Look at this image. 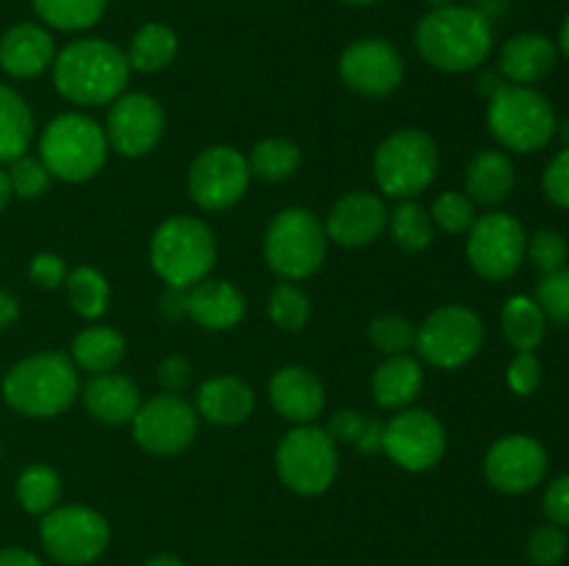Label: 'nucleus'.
<instances>
[{"instance_id": "1", "label": "nucleus", "mask_w": 569, "mask_h": 566, "mask_svg": "<svg viewBox=\"0 0 569 566\" xmlns=\"http://www.w3.org/2000/svg\"><path fill=\"white\" fill-rule=\"evenodd\" d=\"M417 50L442 72L478 70L495 48V28L481 9L439 6L420 20L415 33Z\"/></svg>"}, {"instance_id": "2", "label": "nucleus", "mask_w": 569, "mask_h": 566, "mask_svg": "<svg viewBox=\"0 0 569 566\" xmlns=\"http://www.w3.org/2000/svg\"><path fill=\"white\" fill-rule=\"evenodd\" d=\"M128 75V55L106 39H76L53 59L56 92L78 105L114 103Z\"/></svg>"}, {"instance_id": "3", "label": "nucleus", "mask_w": 569, "mask_h": 566, "mask_svg": "<svg viewBox=\"0 0 569 566\" xmlns=\"http://www.w3.org/2000/svg\"><path fill=\"white\" fill-rule=\"evenodd\" d=\"M81 394L78 366L61 353H37L17 361L3 377V400L31 420L59 416Z\"/></svg>"}, {"instance_id": "4", "label": "nucleus", "mask_w": 569, "mask_h": 566, "mask_svg": "<svg viewBox=\"0 0 569 566\" xmlns=\"http://www.w3.org/2000/svg\"><path fill=\"white\" fill-rule=\"evenodd\" d=\"M487 125L500 148L526 155L553 142L559 133V117L539 89L503 83L489 98Z\"/></svg>"}, {"instance_id": "5", "label": "nucleus", "mask_w": 569, "mask_h": 566, "mask_svg": "<svg viewBox=\"0 0 569 566\" xmlns=\"http://www.w3.org/2000/svg\"><path fill=\"white\" fill-rule=\"evenodd\" d=\"M217 261V239L194 216H170L150 239V264L170 289H192L206 281Z\"/></svg>"}, {"instance_id": "6", "label": "nucleus", "mask_w": 569, "mask_h": 566, "mask_svg": "<svg viewBox=\"0 0 569 566\" xmlns=\"http://www.w3.org/2000/svg\"><path fill=\"white\" fill-rule=\"evenodd\" d=\"M109 139L106 131L83 114H61L50 122L39 139V159L53 178L81 183L98 175L106 164Z\"/></svg>"}, {"instance_id": "7", "label": "nucleus", "mask_w": 569, "mask_h": 566, "mask_svg": "<svg viewBox=\"0 0 569 566\" xmlns=\"http://www.w3.org/2000/svg\"><path fill=\"white\" fill-rule=\"evenodd\" d=\"M439 170V148L420 128H403L378 144L372 172L383 194L395 200H415L426 192Z\"/></svg>"}, {"instance_id": "8", "label": "nucleus", "mask_w": 569, "mask_h": 566, "mask_svg": "<svg viewBox=\"0 0 569 566\" xmlns=\"http://www.w3.org/2000/svg\"><path fill=\"white\" fill-rule=\"evenodd\" d=\"M326 225L306 209H283L264 236V259L281 281H303L326 261Z\"/></svg>"}, {"instance_id": "9", "label": "nucleus", "mask_w": 569, "mask_h": 566, "mask_svg": "<svg viewBox=\"0 0 569 566\" xmlns=\"http://www.w3.org/2000/svg\"><path fill=\"white\" fill-rule=\"evenodd\" d=\"M278 477L287 488L303 497L328 492L337 481L339 449L326 427L298 425L281 438L276 449Z\"/></svg>"}, {"instance_id": "10", "label": "nucleus", "mask_w": 569, "mask_h": 566, "mask_svg": "<svg viewBox=\"0 0 569 566\" xmlns=\"http://www.w3.org/2000/svg\"><path fill=\"white\" fill-rule=\"evenodd\" d=\"M39 538L44 553L59 564L87 566L109 549L111 527L89 505H56L39 522Z\"/></svg>"}, {"instance_id": "11", "label": "nucleus", "mask_w": 569, "mask_h": 566, "mask_svg": "<svg viewBox=\"0 0 569 566\" xmlns=\"http://www.w3.org/2000/svg\"><path fill=\"white\" fill-rule=\"evenodd\" d=\"M483 344V322L467 305H442L417 327V353L439 370H456L476 358Z\"/></svg>"}, {"instance_id": "12", "label": "nucleus", "mask_w": 569, "mask_h": 566, "mask_svg": "<svg viewBox=\"0 0 569 566\" xmlns=\"http://www.w3.org/2000/svg\"><path fill=\"white\" fill-rule=\"evenodd\" d=\"M528 233L515 214L489 211L467 231V259L487 281H509L526 261Z\"/></svg>"}, {"instance_id": "13", "label": "nucleus", "mask_w": 569, "mask_h": 566, "mask_svg": "<svg viewBox=\"0 0 569 566\" xmlns=\"http://www.w3.org/2000/svg\"><path fill=\"white\" fill-rule=\"evenodd\" d=\"M189 198L206 211H226L244 198L250 186L248 159L231 144L206 148L189 166Z\"/></svg>"}, {"instance_id": "14", "label": "nucleus", "mask_w": 569, "mask_h": 566, "mask_svg": "<svg viewBox=\"0 0 569 566\" xmlns=\"http://www.w3.org/2000/svg\"><path fill=\"white\" fill-rule=\"evenodd\" d=\"M448 436L431 411L403 408L383 422V453L409 472H426L442 461Z\"/></svg>"}, {"instance_id": "15", "label": "nucleus", "mask_w": 569, "mask_h": 566, "mask_svg": "<svg viewBox=\"0 0 569 566\" xmlns=\"http://www.w3.org/2000/svg\"><path fill=\"white\" fill-rule=\"evenodd\" d=\"M133 438L150 455H176L198 436V411L181 394H159L139 405L131 420Z\"/></svg>"}, {"instance_id": "16", "label": "nucleus", "mask_w": 569, "mask_h": 566, "mask_svg": "<svg viewBox=\"0 0 569 566\" xmlns=\"http://www.w3.org/2000/svg\"><path fill=\"white\" fill-rule=\"evenodd\" d=\"M548 449L528 433H509L489 447L483 475L489 486L503 494L533 492L548 475Z\"/></svg>"}, {"instance_id": "17", "label": "nucleus", "mask_w": 569, "mask_h": 566, "mask_svg": "<svg viewBox=\"0 0 569 566\" xmlns=\"http://www.w3.org/2000/svg\"><path fill=\"white\" fill-rule=\"evenodd\" d=\"M103 131L111 150L128 159H139L159 144L164 133V109L144 92L120 94L111 103Z\"/></svg>"}, {"instance_id": "18", "label": "nucleus", "mask_w": 569, "mask_h": 566, "mask_svg": "<svg viewBox=\"0 0 569 566\" xmlns=\"http://www.w3.org/2000/svg\"><path fill=\"white\" fill-rule=\"evenodd\" d=\"M403 55L387 39H359L348 44L339 59V75L353 92L367 98H387L403 81Z\"/></svg>"}, {"instance_id": "19", "label": "nucleus", "mask_w": 569, "mask_h": 566, "mask_svg": "<svg viewBox=\"0 0 569 566\" xmlns=\"http://www.w3.org/2000/svg\"><path fill=\"white\" fill-rule=\"evenodd\" d=\"M389 211L372 192H350L333 203L326 220V236L339 247H365L383 233Z\"/></svg>"}, {"instance_id": "20", "label": "nucleus", "mask_w": 569, "mask_h": 566, "mask_svg": "<svg viewBox=\"0 0 569 566\" xmlns=\"http://www.w3.org/2000/svg\"><path fill=\"white\" fill-rule=\"evenodd\" d=\"M270 403L283 420L295 425H311L326 408L322 381L306 366H281L270 381Z\"/></svg>"}, {"instance_id": "21", "label": "nucleus", "mask_w": 569, "mask_h": 566, "mask_svg": "<svg viewBox=\"0 0 569 566\" xmlns=\"http://www.w3.org/2000/svg\"><path fill=\"white\" fill-rule=\"evenodd\" d=\"M556 61H559V48L553 39L539 31H526L511 37L500 48L498 72L517 87H533L556 70Z\"/></svg>"}, {"instance_id": "22", "label": "nucleus", "mask_w": 569, "mask_h": 566, "mask_svg": "<svg viewBox=\"0 0 569 566\" xmlns=\"http://www.w3.org/2000/svg\"><path fill=\"white\" fill-rule=\"evenodd\" d=\"M56 59V42L42 26L37 22H20L11 26L9 31L0 37V70L11 78H28L42 75L48 67H53Z\"/></svg>"}, {"instance_id": "23", "label": "nucleus", "mask_w": 569, "mask_h": 566, "mask_svg": "<svg viewBox=\"0 0 569 566\" xmlns=\"http://www.w3.org/2000/svg\"><path fill=\"white\" fill-rule=\"evenodd\" d=\"M81 397L89 414L106 425H126L142 405L137 383L117 372H100V375L89 377Z\"/></svg>"}, {"instance_id": "24", "label": "nucleus", "mask_w": 569, "mask_h": 566, "mask_svg": "<svg viewBox=\"0 0 569 566\" xmlns=\"http://www.w3.org/2000/svg\"><path fill=\"white\" fill-rule=\"evenodd\" d=\"M253 392L244 381L233 375L211 377L198 388V414L211 425L231 427L253 414Z\"/></svg>"}, {"instance_id": "25", "label": "nucleus", "mask_w": 569, "mask_h": 566, "mask_svg": "<svg viewBox=\"0 0 569 566\" xmlns=\"http://www.w3.org/2000/svg\"><path fill=\"white\" fill-rule=\"evenodd\" d=\"M189 316L206 331H228L244 316V297L228 281H200L189 289Z\"/></svg>"}, {"instance_id": "26", "label": "nucleus", "mask_w": 569, "mask_h": 566, "mask_svg": "<svg viewBox=\"0 0 569 566\" xmlns=\"http://www.w3.org/2000/svg\"><path fill=\"white\" fill-rule=\"evenodd\" d=\"M517 172L503 150H481L467 166L465 194L476 205H498L515 192Z\"/></svg>"}, {"instance_id": "27", "label": "nucleus", "mask_w": 569, "mask_h": 566, "mask_svg": "<svg viewBox=\"0 0 569 566\" xmlns=\"http://www.w3.org/2000/svg\"><path fill=\"white\" fill-rule=\"evenodd\" d=\"M422 388V366L409 353L389 355L372 375V397L381 408H406Z\"/></svg>"}, {"instance_id": "28", "label": "nucleus", "mask_w": 569, "mask_h": 566, "mask_svg": "<svg viewBox=\"0 0 569 566\" xmlns=\"http://www.w3.org/2000/svg\"><path fill=\"white\" fill-rule=\"evenodd\" d=\"M33 139V114L17 89L0 83V164L26 155Z\"/></svg>"}, {"instance_id": "29", "label": "nucleus", "mask_w": 569, "mask_h": 566, "mask_svg": "<svg viewBox=\"0 0 569 566\" xmlns=\"http://www.w3.org/2000/svg\"><path fill=\"white\" fill-rule=\"evenodd\" d=\"M500 327H503L506 342L517 353H533L542 344L545 331H548V316L542 314L537 300L517 294V297L506 300L503 314H500Z\"/></svg>"}, {"instance_id": "30", "label": "nucleus", "mask_w": 569, "mask_h": 566, "mask_svg": "<svg viewBox=\"0 0 569 566\" xmlns=\"http://www.w3.org/2000/svg\"><path fill=\"white\" fill-rule=\"evenodd\" d=\"M126 355V338L114 327H87L72 338V364L83 372H111Z\"/></svg>"}, {"instance_id": "31", "label": "nucleus", "mask_w": 569, "mask_h": 566, "mask_svg": "<svg viewBox=\"0 0 569 566\" xmlns=\"http://www.w3.org/2000/svg\"><path fill=\"white\" fill-rule=\"evenodd\" d=\"M128 64L139 72H159L170 67L178 55V37L164 22H144L131 39Z\"/></svg>"}, {"instance_id": "32", "label": "nucleus", "mask_w": 569, "mask_h": 566, "mask_svg": "<svg viewBox=\"0 0 569 566\" xmlns=\"http://www.w3.org/2000/svg\"><path fill=\"white\" fill-rule=\"evenodd\" d=\"M300 161V148L292 142V139H283V137H272V139H261L259 144L253 148L250 153L248 166H250V175L261 178V181H287L298 172Z\"/></svg>"}, {"instance_id": "33", "label": "nucleus", "mask_w": 569, "mask_h": 566, "mask_svg": "<svg viewBox=\"0 0 569 566\" xmlns=\"http://www.w3.org/2000/svg\"><path fill=\"white\" fill-rule=\"evenodd\" d=\"M17 503L28 514L44 516L56 508L61 497V475L48 464H31L17 477Z\"/></svg>"}, {"instance_id": "34", "label": "nucleus", "mask_w": 569, "mask_h": 566, "mask_svg": "<svg viewBox=\"0 0 569 566\" xmlns=\"http://www.w3.org/2000/svg\"><path fill=\"white\" fill-rule=\"evenodd\" d=\"M389 233L403 253H420L433 242L431 211L422 209L417 200H400L398 209L389 214Z\"/></svg>"}, {"instance_id": "35", "label": "nucleus", "mask_w": 569, "mask_h": 566, "mask_svg": "<svg viewBox=\"0 0 569 566\" xmlns=\"http://www.w3.org/2000/svg\"><path fill=\"white\" fill-rule=\"evenodd\" d=\"M39 20L59 31H87L103 17L106 0H31Z\"/></svg>"}, {"instance_id": "36", "label": "nucleus", "mask_w": 569, "mask_h": 566, "mask_svg": "<svg viewBox=\"0 0 569 566\" xmlns=\"http://www.w3.org/2000/svg\"><path fill=\"white\" fill-rule=\"evenodd\" d=\"M67 294H70L72 311L83 320H98L109 309V281L94 266H78L67 275Z\"/></svg>"}, {"instance_id": "37", "label": "nucleus", "mask_w": 569, "mask_h": 566, "mask_svg": "<svg viewBox=\"0 0 569 566\" xmlns=\"http://www.w3.org/2000/svg\"><path fill=\"white\" fill-rule=\"evenodd\" d=\"M333 442L353 444L359 453H378L383 447V422L361 411H337L326 427Z\"/></svg>"}, {"instance_id": "38", "label": "nucleus", "mask_w": 569, "mask_h": 566, "mask_svg": "<svg viewBox=\"0 0 569 566\" xmlns=\"http://www.w3.org/2000/svg\"><path fill=\"white\" fill-rule=\"evenodd\" d=\"M267 311H270V320L276 322V327L295 333L309 322L311 303L309 297H306L303 289H298L289 281H281L276 289H272Z\"/></svg>"}, {"instance_id": "39", "label": "nucleus", "mask_w": 569, "mask_h": 566, "mask_svg": "<svg viewBox=\"0 0 569 566\" xmlns=\"http://www.w3.org/2000/svg\"><path fill=\"white\" fill-rule=\"evenodd\" d=\"M370 342L387 355H403L415 347L417 327L406 316L383 314L370 322Z\"/></svg>"}, {"instance_id": "40", "label": "nucleus", "mask_w": 569, "mask_h": 566, "mask_svg": "<svg viewBox=\"0 0 569 566\" xmlns=\"http://www.w3.org/2000/svg\"><path fill=\"white\" fill-rule=\"evenodd\" d=\"M526 259L531 261L533 270H539L542 275L567 266L569 244H567L565 233L553 231V228H542V231H537L533 236H528Z\"/></svg>"}, {"instance_id": "41", "label": "nucleus", "mask_w": 569, "mask_h": 566, "mask_svg": "<svg viewBox=\"0 0 569 566\" xmlns=\"http://www.w3.org/2000/svg\"><path fill=\"white\" fill-rule=\"evenodd\" d=\"M6 172H9L11 194L20 200L42 198L50 189V181H53V175L42 164V159H33V155H20V159L11 161V166Z\"/></svg>"}, {"instance_id": "42", "label": "nucleus", "mask_w": 569, "mask_h": 566, "mask_svg": "<svg viewBox=\"0 0 569 566\" xmlns=\"http://www.w3.org/2000/svg\"><path fill=\"white\" fill-rule=\"evenodd\" d=\"M476 203L461 192H442L431 205L433 225L445 233H467L476 222Z\"/></svg>"}, {"instance_id": "43", "label": "nucleus", "mask_w": 569, "mask_h": 566, "mask_svg": "<svg viewBox=\"0 0 569 566\" xmlns=\"http://www.w3.org/2000/svg\"><path fill=\"white\" fill-rule=\"evenodd\" d=\"M528 558H531L533 566H559L561 560L567 558L569 538L565 527L553 525V522H545V525H537L528 536Z\"/></svg>"}, {"instance_id": "44", "label": "nucleus", "mask_w": 569, "mask_h": 566, "mask_svg": "<svg viewBox=\"0 0 569 566\" xmlns=\"http://www.w3.org/2000/svg\"><path fill=\"white\" fill-rule=\"evenodd\" d=\"M533 300H537V305L542 309V314L548 316V320L567 325L569 322V264L561 266V270L542 275V281L537 283V297Z\"/></svg>"}, {"instance_id": "45", "label": "nucleus", "mask_w": 569, "mask_h": 566, "mask_svg": "<svg viewBox=\"0 0 569 566\" xmlns=\"http://www.w3.org/2000/svg\"><path fill=\"white\" fill-rule=\"evenodd\" d=\"M542 189L545 194H548L550 203L569 211V144H565V148L550 159V164L545 166Z\"/></svg>"}, {"instance_id": "46", "label": "nucleus", "mask_w": 569, "mask_h": 566, "mask_svg": "<svg viewBox=\"0 0 569 566\" xmlns=\"http://www.w3.org/2000/svg\"><path fill=\"white\" fill-rule=\"evenodd\" d=\"M506 377H509L511 392L520 394V397H528V394L537 392L539 383H542V361L533 353H517L515 358H511Z\"/></svg>"}, {"instance_id": "47", "label": "nucleus", "mask_w": 569, "mask_h": 566, "mask_svg": "<svg viewBox=\"0 0 569 566\" xmlns=\"http://www.w3.org/2000/svg\"><path fill=\"white\" fill-rule=\"evenodd\" d=\"M28 277L37 283L39 289H56L67 281V264L61 255L56 253H37L28 266Z\"/></svg>"}, {"instance_id": "48", "label": "nucleus", "mask_w": 569, "mask_h": 566, "mask_svg": "<svg viewBox=\"0 0 569 566\" xmlns=\"http://www.w3.org/2000/svg\"><path fill=\"white\" fill-rule=\"evenodd\" d=\"M542 511L548 522L559 527H569V472L550 481V486L545 488Z\"/></svg>"}, {"instance_id": "49", "label": "nucleus", "mask_w": 569, "mask_h": 566, "mask_svg": "<svg viewBox=\"0 0 569 566\" xmlns=\"http://www.w3.org/2000/svg\"><path fill=\"white\" fill-rule=\"evenodd\" d=\"M159 381H161V386L167 388V392L178 394V392H183V388L189 386V381H192V370H189L187 361L178 358V355H172V358L161 361Z\"/></svg>"}, {"instance_id": "50", "label": "nucleus", "mask_w": 569, "mask_h": 566, "mask_svg": "<svg viewBox=\"0 0 569 566\" xmlns=\"http://www.w3.org/2000/svg\"><path fill=\"white\" fill-rule=\"evenodd\" d=\"M161 311L167 320L189 316V289H167V294L161 297Z\"/></svg>"}, {"instance_id": "51", "label": "nucleus", "mask_w": 569, "mask_h": 566, "mask_svg": "<svg viewBox=\"0 0 569 566\" xmlns=\"http://www.w3.org/2000/svg\"><path fill=\"white\" fill-rule=\"evenodd\" d=\"M0 566H44L31 549L26 547H3L0 549Z\"/></svg>"}, {"instance_id": "52", "label": "nucleus", "mask_w": 569, "mask_h": 566, "mask_svg": "<svg viewBox=\"0 0 569 566\" xmlns=\"http://www.w3.org/2000/svg\"><path fill=\"white\" fill-rule=\"evenodd\" d=\"M17 316H20V303H17L14 294L0 289V331H6Z\"/></svg>"}, {"instance_id": "53", "label": "nucleus", "mask_w": 569, "mask_h": 566, "mask_svg": "<svg viewBox=\"0 0 569 566\" xmlns=\"http://www.w3.org/2000/svg\"><path fill=\"white\" fill-rule=\"evenodd\" d=\"M11 198H14V194H11L9 172H6L3 166H0V214H3V211H6V205L11 203Z\"/></svg>"}, {"instance_id": "54", "label": "nucleus", "mask_w": 569, "mask_h": 566, "mask_svg": "<svg viewBox=\"0 0 569 566\" xmlns=\"http://www.w3.org/2000/svg\"><path fill=\"white\" fill-rule=\"evenodd\" d=\"M556 48H559V53L569 61V14L565 17V22H561V28H559V39H556Z\"/></svg>"}, {"instance_id": "55", "label": "nucleus", "mask_w": 569, "mask_h": 566, "mask_svg": "<svg viewBox=\"0 0 569 566\" xmlns=\"http://www.w3.org/2000/svg\"><path fill=\"white\" fill-rule=\"evenodd\" d=\"M144 566H183V564H181V558H176V555L161 553V555H153L150 560H144Z\"/></svg>"}, {"instance_id": "56", "label": "nucleus", "mask_w": 569, "mask_h": 566, "mask_svg": "<svg viewBox=\"0 0 569 566\" xmlns=\"http://www.w3.org/2000/svg\"><path fill=\"white\" fill-rule=\"evenodd\" d=\"M342 3H348V6H372L376 0H342Z\"/></svg>"}, {"instance_id": "57", "label": "nucleus", "mask_w": 569, "mask_h": 566, "mask_svg": "<svg viewBox=\"0 0 569 566\" xmlns=\"http://www.w3.org/2000/svg\"><path fill=\"white\" fill-rule=\"evenodd\" d=\"M428 3H431L433 9H439V6H450V0H428Z\"/></svg>"}, {"instance_id": "58", "label": "nucleus", "mask_w": 569, "mask_h": 566, "mask_svg": "<svg viewBox=\"0 0 569 566\" xmlns=\"http://www.w3.org/2000/svg\"><path fill=\"white\" fill-rule=\"evenodd\" d=\"M565 128H567V131H561V133H565V137H567V144H569V120L565 122Z\"/></svg>"}, {"instance_id": "59", "label": "nucleus", "mask_w": 569, "mask_h": 566, "mask_svg": "<svg viewBox=\"0 0 569 566\" xmlns=\"http://www.w3.org/2000/svg\"><path fill=\"white\" fill-rule=\"evenodd\" d=\"M0 453H3V444H0Z\"/></svg>"}]
</instances>
